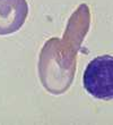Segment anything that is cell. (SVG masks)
Returning <instances> with one entry per match:
<instances>
[{
  "label": "cell",
  "mask_w": 113,
  "mask_h": 125,
  "mask_svg": "<svg viewBox=\"0 0 113 125\" xmlns=\"http://www.w3.org/2000/svg\"><path fill=\"white\" fill-rule=\"evenodd\" d=\"M79 47L66 39L51 38L45 41L39 56V77L48 92L65 93L74 81Z\"/></svg>",
  "instance_id": "1"
},
{
  "label": "cell",
  "mask_w": 113,
  "mask_h": 125,
  "mask_svg": "<svg viewBox=\"0 0 113 125\" xmlns=\"http://www.w3.org/2000/svg\"><path fill=\"white\" fill-rule=\"evenodd\" d=\"M26 0H0V35H9L23 27L28 16Z\"/></svg>",
  "instance_id": "3"
},
{
  "label": "cell",
  "mask_w": 113,
  "mask_h": 125,
  "mask_svg": "<svg viewBox=\"0 0 113 125\" xmlns=\"http://www.w3.org/2000/svg\"><path fill=\"white\" fill-rule=\"evenodd\" d=\"M85 90L98 100L113 99V56L104 55L90 60L83 75Z\"/></svg>",
  "instance_id": "2"
},
{
  "label": "cell",
  "mask_w": 113,
  "mask_h": 125,
  "mask_svg": "<svg viewBox=\"0 0 113 125\" xmlns=\"http://www.w3.org/2000/svg\"><path fill=\"white\" fill-rule=\"evenodd\" d=\"M90 23V13L87 5L81 3L77 9L75 10L70 18L68 20L66 26L63 39L75 43L77 47L80 48L81 42L84 40L86 33L88 32Z\"/></svg>",
  "instance_id": "4"
}]
</instances>
